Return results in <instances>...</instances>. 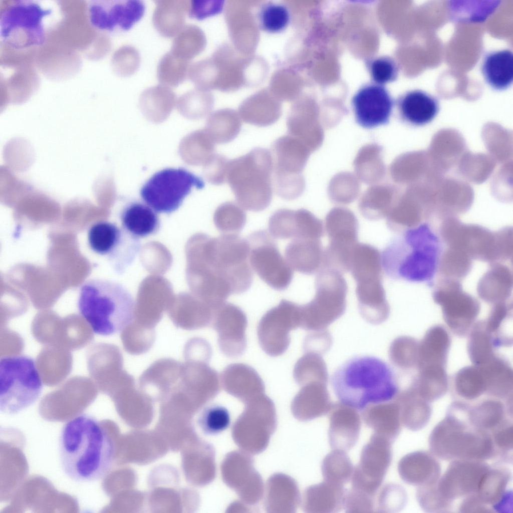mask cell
Masks as SVG:
<instances>
[{
    "label": "cell",
    "instance_id": "cell-6",
    "mask_svg": "<svg viewBox=\"0 0 513 513\" xmlns=\"http://www.w3.org/2000/svg\"><path fill=\"white\" fill-rule=\"evenodd\" d=\"M55 1H10L0 14L1 42L9 49L22 51L42 47L60 20Z\"/></svg>",
    "mask_w": 513,
    "mask_h": 513
},
{
    "label": "cell",
    "instance_id": "cell-10",
    "mask_svg": "<svg viewBox=\"0 0 513 513\" xmlns=\"http://www.w3.org/2000/svg\"><path fill=\"white\" fill-rule=\"evenodd\" d=\"M204 182L199 176L182 168H166L150 178L140 194L154 211L170 214L178 209L193 187L201 189Z\"/></svg>",
    "mask_w": 513,
    "mask_h": 513
},
{
    "label": "cell",
    "instance_id": "cell-51",
    "mask_svg": "<svg viewBox=\"0 0 513 513\" xmlns=\"http://www.w3.org/2000/svg\"><path fill=\"white\" fill-rule=\"evenodd\" d=\"M288 9L283 5L268 3L263 5L258 13L260 27L264 31L271 33L283 31L290 22Z\"/></svg>",
    "mask_w": 513,
    "mask_h": 513
},
{
    "label": "cell",
    "instance_id": "cell-4",
    "mask_svg": "<svg viewBox=\"0 0 513 513\" xmlns=\"http://www.w3.org/2000/svg\"><path fill=\"white\" fill-rule=\"evenodd\" d=\"M469 407L463 401L453 402L444 418L432 430L429 446L436 457L483 461L497 457L491 434L470 424Z\"/></svg>",
    "mask_w": 513,
    "mask_h": 513
},
{
    "label": "cell",
    "instance_id": "cell-59",
    "mask_svg": "<svg viewBox=\"0 0 513 513\" xmlns=\"http://www.w3.org/2000/svg\"><path fill=\"white\" fill-rule=\"evenodd\" d=\"M375 498L352 488L347 491L344 507L346 512H372Z\"/></svg>",
    "mask_w": 513,
    "mask_h": 513
},
{
    "label": "cell",
    "instance_id": "cell-2",
    "mask_svg": "<svg viewBox=\"0 0 513 513\" xmlns=\"http://www.w3.org/2000/svg\"><path fill=\"white\" fill-rule=\"evenodd\" d=\"M443 248L439 235L424 222L390 241L381 254L383 269L391 279L432 286Z\"/></svg>",
    "mask_w": 513,
    "mask_h": 513
},
{
    "label": "cell",
    "instance_id": "cell-42",
    "mask_svg": "<svg viewBox=\"0 0 513 513\" xmlns=\"http://www.w3.org/2000/svg\"><path fill=\"white\" fill-rule=\"evenodd\" d=\"M469 333L467 348L470 359L474 365H482L495 355L491 335L486 329L484 321L475 323Z\"/></svg>",
    "mask_w": 513,
    "mask_h": 513
},
{
    "label": "cell",
    "instance_id": "cell-54",
    "mask_svg": "<svg viewBox=\"0 0 513 513\" xmlns=\"http://www.w3.org/2000/svg\"><path fill=\"white\" fill-rule=\"evenodd\" d=\"M436 482L417 488L416 497L421 508L426 512H448L453 503L444 498L438 490Z\"/></svg>",
    "mask_w": 513,
    "mask_h": 513
},
{
    "label": "cell",
    "instance_id": "cell-8",
    "mask_svg": "<svg viewBox=\"0 0 513 513\" xmlns=\"http://www.w3.org/2000/svg\"><path fill=\"white\" fill-rule=\"evenodd\" d=\"M43 384L35 360L23 355L6 356L0 359V410L17 414L38 399Z\"/></svg>",
    "mask_w": 513,
    "mask_h": 513
},
{
    "label": "cell",
    "instance_id": "cell-21",
    "mask_svg": "<svg viewBox=\"0 0 513 513\" xmlns=\"http://www.w3.org/2000/svg\"><path fill=\"white\" fill-rule=\"evenodd\" d=\"M352 104L357 123L363 128L371 129L389 122L394 102L386 89L375 83L360 88L353 96Z\"/></svg>",
    "mask_w": 513,
    "mask_h": 513
},
{
    "label": "cell",
    "instance_id": "cell-49",
    "mask_svg": "<svg viewBox=\"0 0 513 513\" xmlns=\"http://www.w3.org/2000/svg\"><path fill=\"white\" fill-rule=\"evenodd\" d=\"M190 61L176 57L170 51L161 58L157 67L159 83L167 87H177L188 76Z\"/></svg>",
    "mask_w": 513,
    "mask_h": 513
},
{
    "label": "cell",
    "instance_id": "cell-12",
    "mask_svg": "<svg viewBox=\"0 0 513 513\" xmlns=\"http://www.w3.org/2000/svg\"><path fill=\"white\" fill-rule=\"evenodd\" d=\"M270 234L266 230H259L249 235V262L252 269L268 286L283 291L290 285L293 271Z\"/></svg>",
    "mask_w": 513,
    "mask_h": 513
},
{
    "label": "cell",
    "instance_id": "cell-58",
    "mask_svg": "<svg viewBox=\"0 0 513 513\" xmlns=\"http://www.w3.org/2000/svg\"><path fill=\"white\" fill-rule=\"evenodd\" d=\"M513 428L512 420H509L491 432V435L496 449L497 457L503 460L512 454Z\"/></svg>",
    "mask_w": 513,
    "mask_h": 513
},
{
    "label": "cell",
    "instance_id": "cell-30",
    "mask_svg": "<svg viewBox=\"0 0 513 513\" xmlns=\"http://www.w3.org/2000/svg\"><path fill=\"white\" fill-rule=\"evenodd\" d=\"M324 249L321 239H295L286 247L285 254L293 270L312 275L324 268Z\"/></svg>",
    "mask_w": 513,
    "mask_h": 513
},
{
    "label": "cell",
    "instance_id": "cell-53",
    "mask_svg": "<svg viewBox=\"0 0 513 513\" xmlns=\"http://www.w3.org/2000/svg\"><path fill=\"white\" fill-rule=\"evenodd\" d=\"M407 500V493L402 486L395 483L386 484L378 493L377 498V511H399L404 508Z\"/></svg>",
    "mask_w": 513,
    "mask_h": 513
},
{
    "label": "cell",
    "instance_id": "cell-32",
    "mask_svg": "<svg viewBox=\"0 0 513 513\" xmlns=\"http://www.w3.org/2000/svg\"><path fill=\"white\" fill-rule=\"evenodd\" d=\"M361 416L365 424L374 430V433L392 442L400 432V409L394 399L367 406L362 410Z\"/></svg>",
    "mask_w": 513,
    "mask_h": 513
},
{
    "label": "cell",
    "instance_id": "cell-7",
    "mask_svg": "<svg viewBox=\"0 0 513 513\" xmlns=\"http://www.w3.org/2000/svg\"><path fill=\"white\" fill-rule=\"evenodd\" d=\"M273 171L272 153L266 148L256 147L243 156L229 160L226 181L242 207L258 212L270 205Z\"/></svg>",
    "mask_w": 513,
    "mask_h": 513
},
{
    "label": "cell",
    "instance_id": "cell-40",
    "mask_svg": "<svg viewBox=\"0 0 513 513\" xmlns=\"http://www.w3.org/2000/svg\"><path fill=\"white\" fill-rule=\"evenodd\" d=\"M512 411L506 408L505 404L498 399L490 398L470 405L468 419L470 424L478 429L489 433L510 420L508 416Z\"/></svg>",
    "mask_w": 513,
    "mask_h": 513
},
{
    "label": "cell",
    "instance_id": "cell-29",
    "mask_svg": "<svg viewBox=\"0 0 513 513\" xmlns=\"http://www.w3.org/2000/svg\"><path fill=\"white\" fill-rule=\"evenodd\" d=\"M397 107L401 119L413 126H423L436 116L439 110L438 100L421 90L409 91L397 100Z\"/></svg>",
    "mask_w": 513,
    "mask_h": 513
},
{
    "label": "cell",
    "instance_id": "cell-46",
    "mask_svg": "<svg viewBox=\"0 0 513 513\" xmlns=\"http://www.w3.org/2000/svg\"><path fill=\"white\" fill-rule=\"evenodd\" d=\"M419 342L415 339L406 336H400L391 343L388 357L395 367L402 370L416 368Z\"/></svg>",
    "mask_w": 513,
    "mask_h": 513
},
{
    "label": "cell",
    "instance_id": "cell-3",
    "mask_svg": "<svg viewBox=\"0 0 513 513\" xmlns=\"http://www.w3.org/2000/svg\"><path fill=\"white\" fill-rule=\"evenodd\" d=\"M331 383L341 402L360 410L370 404L392 400L399 391L392 368L370 356H357L346 361L333 374Z\"/></svg>",
    "mask_w": 513,
    "mask_h": 513
},
{
    "label": "cell",
    "instance_id": "cell-48",
    "mask_svg": "<svg viewBox=\"0 0 513 513\" xmlns=\"http://www.w3.org/2000/svg\"><path fill=\"white\" fill-rule=\"evenodd\" d=\"M208 126L213 140L218 144H225L237 137L241 123L234 112L226 110L214 113L209 119Z\"/></svg>",
    "mask_w": 513,
    "mask_h": 513
},
{
    "label": "cell",
    "instance_id": "cell-1",
    "mask_svg": "<svg viewBox=\"0 0 513 513\" xmlns=\"http://www.w3.org/2000/svg\"><path fill=\"white\" fill-rule=\"evenodd\" d=\"M59 453L65 474L74 481L88 482L98 480L108 474L113 462L114 448L100 422L83 413L63 426Z\"/></svg>",
    "mask_w": 513,
    "mask_h": 513
},
{
    "label": "cell",
    "instance_id": "cell-22",
    "mask_svg": "<svg viewBox=\"0 0 513 513\" xmlns=\"http://www.w3.org/2000/svg\"><path fill=\"white\" fill-rule=\"evenodd\" d=\"M268 227L270 235L281 239H321L324 234L323 222L305 209H278L270 216Z\"/></svg>",
    "mask_w": 513,
    "mask_h": 513
},
{
    "label": "cell",
    "instance_id": "cell-14",
    "mask_svg": "<svg viewBox=\"0 0 513 513\" xmlns=\"http://www.w3.org/2000/svg\"><path fill=\"white\" fill-rule=\"evenodd\" d=\"M329 243L324 249V268L350 272L354 250L358 243L359 223L351 213L335 210L326 217Z\"/></svg>",
    "mask_w": 513,
    "mask_h": 513
},
{
    "label": "cell",
    "instance_id": "cell-18",
    "mask_svg": "<svg viewBox=\"0 0 513 513\" xmlns=\"http://www.w3.org/2000/svg\"><path fill=\"white\" fill-rule=\"evenodd\" d=\"M145 11L144 3L139 0H91L87 7L90 25L104 34L130 30Z\"/></svg>",
    "mask_w": 513,
    "mask_h": 513
},
{
    "label": "cell",
    "instance_id": "cell-60",
    "mask_svg": "<svg viewBox=\"0 0 513 513\" xmlns=\"http://www.w3.org/2000/svg\"><path fill=\"white\" fill-rule=\"evenodd\" d=\"M332 344L330 333L326 330L313 331L305 338L303 348L304 352H312L322 355L326 353Z\"/></svg>",
    "mask_w": 513,
    "mask_h": 513
},
{
    "label": "cell",
    "instance_id": "cell-33",
    "mask_svg": "<svg viewBox=\"0 0 513 513\" xmlns=\"http://www.w3.org/2000/svg\"><path fill=\"white\" fill-rule=\"evenodd\" d=\"M346 492L344 485L324 480L306 489L304 508L307 512H339L344 507Z\"/></svg>",
    "mask_w": 513,
    "mask_h": 513
},
{
    "label": "cell",
    "instance_id": "cell-39",
    "mask_svg": "<svg viewBox=\"0 0 513 513\" xmlns=\"http://www.w3.org/2000/svg\"><path fill=\"white\" fill-rule=\"evenodd\" d=\"M483 78L496 91H503L510 85L513 79V55L507 49L487 53L481 65Z\"/></svg>",
    "mask_w": 513,
    "mask_h": 513
},
{
    "label": "cell",
    "instance_id": "cell-62",
    "mask_svg": "<svg viewBox=\"0 0 513 513\" xmlns=\"http://www.w3.org/2000/svg\"><path fill=\"white\" fill-rule=\"evenodd\" d=\"M220 8V4L216 1L193 0L190 1L188 15L190 18L202 20L217 13Z\"/></svg>",
    "mask_w": 513,
    "mask_h": 513
},
{
    "label": "cell",
    "instance_id": "cell-23",
    "mask_svg": "<svg viewBox=\"0 0 513 513\" xmlns=\"http://www.w3.org/2000/svg\"><path fill=\"white\" fill-rule=\"evenodd\" d=\"M247 318L238 306L225 302L217 308L215 328L222 353L229 358L241 356L246 348Z\"/></svg>",
    "mask_w": 513,
    "mask_h": 513
},
{
    "label": "cell",
    "instance_id": "cell-57",
    "mask_svg": "<svg viewBox=\"0 0 513 513\" xmlns=\"http://www.w3.org/2000/svg\"><path fill=\"white\" fill-rule=\"evenodd\" d=\"M210 105L208 96L197 90L185 92L178 100L180 110L186 114H203L209 109Z\"/></svg>",
    "mask_w": 513,
    "mask_h": 513
},
{
    "label": "cell",
    "instance_id": "cell-50",
    "mask_svg": "<svg viewBox=\"0 0 513 513\" xmlns=\"http://www.w3.org/2000/svg\"><path fill=\"white\" fill-rule=\"evenodd\" d=\"M214 220L220 231L224 234H236L243 228L246 221V215L239 204L227 201L217 207Z\"/></svg>",
    "mask_w": 513,
    "mask_h": 513
},
{
    "label": "cell",
    "instance_id": "cell-37",
    "mask_svg": "<svg viewBox=\"0 0 513 513\" xmlns=\"http://www.w3.org/2000/svg\"><path fill=\"white\" fill-rule=\"evenodd\" d=\"M122 228L130 235L139 238L156 232L160 221L156 211L150 206L132 202L126 206L120 215Z\"/></svg>",
    "mask_w": 513,
    "mask_h": 513
},
{
    "label": "cell",
    "instance_id": "cell-45",
    "mask_svg": "<svg viewBox=\"0 0 513 513\" xmlns=\"http://www.w3.org/2000/svg\"><path fill=\"white\" fill-rule=\"evenodd\" d=\"M176 99L175 93L169 87L159 85L145 89L140 95V104L148 114L164 115L171 110Z\"/></svg>",
    "mask_w": 513,
    "mask_h": 513
},
{
    "label": "cell",
    "instance_id": "cell-35",
    "mask_svg": "<svg viewBox=\"0 0 513 513\" xmlns=\"http://www.w3.org/2000/svg\"><path fill=\"white\" fill-rule=\"evenodd\" d=\"M478 366L484 377L485 393L498 399L512 401L513 373L508 362L495 355L489 361Z\"/></svg>",
    "mask_w": 513,
    "mask_h": 513
},
{
    "label": "cell",
    "instance_id": "cell-25",
    "mask_svg": "<svg viewBox=\"0 0 513 513\" xmlns=\"http://www.w3.org/2000/svg\"><path fill=\"white\" fill-rule=\"evenodd\" d=\"M511 476L509 469L500 465L490 466L482 476L475 494L492 512L512 509V491L507 489Z\"/></svg>",
    "mask_w": 513,
    "mask_h": 513
},
{
    "label": "cell",
    "instance_id": "cell-11",
    "mask_svg": "<svg viewBox=\"0 0 513 513\" xmlns=\"http://www.w3.org/2000/svg\"><path fill=\"white\" fill-rule=\"evenodd\" d=\"M433 286L434 301L441 307L446 325L456 336H466L479 314V303L463 291L459 281L441 278Z\"/></svg>",
    "mask_w": 513,
    "mask_h": 513
},
{
    "label": "cell",
    "instance_id": "cell-47",
    "mask_svg": "<svg viewBox=\"0 0 513 513\" xmlns=\"http://www.w3.org/2000/svg\"><path fill=\"white\" fill-rule=\"evenodd\" d=\"M204 45V38L200 29L187 25L173 40L170 52L177 57L190 61L202 51Z\"/></svg>",
    "mask_w": 513,
    "mask_h": 513
},
{
    "label": "cell",
    "instance_id": "cell-19",
    "mask_svg": "<svg viewBox=\"0 0 513 513\" xmlns=\"http://www.w3.org/2000/svg\"><path fill=\"white\" fill-rule=\"evenodd\" d=\"M382 271L381 266H371L351 271L356 283L359 313L367 322L373 325L384 322L390 313L382 284Z\"/></svg>",
    "mask_w": 513,
    "mask_h": 513
},
{
    "label": "cell",
    "instance_id": "cell-63",
    "mask_svg": "<svg viewBox=\"0 0 513 513\" xmlns=\"http://www.w3.org/2000/svg\"><path fill=\"white\" fill-rule=\"evenodd\" d=\"M459 509L461 512H493L475 494L464 497L459 505Z\"/></svg>",
    "mask_w": 513,
    "mask_h": 513
},
{
    "label": "cell",
    "instance_id": "cell-52",
    "mask_svg": "<svg viewBox=\"0 0 513 513\" xmlns=\"http://www.w3.org/2000/svg\"><path fill=\"white\" fill-rule=\"evenodd\" d=\"M198 422L204 433L214 435L228 427L230 424V415L225 407L218 405H211L202 411Z\"/></svg>",
    "mask_w": 513,
    "mask_h": 513
},
{
    "label": "cell",
    "instance_id": "cell-9",
    "mask_svg": "<svg viewBox=\"0 0 513 513\" xmlns=\"http://www.w3.org/2000/svg\"><path fill=\"white\" fill-rule=\"evenodd\" d=\"M314 298L301 305L300 327L305 330H325L345 313L348 285L342 273L324 268L315 280Z\"/></svg>",
    "mask_w": 513,
    "mask_h": 513
},
{
    "label": "cell",
    "instance_id": "cell-36",
    "mask_svg": "<svg viewBox=\"0 0 513 513\" xmlns=\"http://www.w3.org/2000/svg\"><path fill=\"white\" fill-rule=\"evenodd\" d=\"M398 404L401 424L405 428L417 431L429 422L431 408L429 402L421 397L411 386L398 392L393 399Z\"/></svg>",
    "mask_w": 513,
    "mask_h": 513
},
{
    "label": "cell",
    "instance_id": "cell-5",
    "mask_svg": "<svg viewBox=\"0 0 513 513\" xmlns=\"http://www.w3.org/2000/svg\"><path fill=\"white\" fill-rule=\"evenodd\" d=\"M77 307L95 334L107 336L121 332L132 322L135 302L122 284L95 278L81 286Z\"/></svg>",
    "mask_w": 513,
    "mask_h": 513
},
{
    "label": "cell",
    "instance_id": "cell-56",
    "mask_svg": "<svg viewBox=\"0 0 513 513\" xmlns=\"http://www.w3.org/2000/svg\"><path fill=\"white\" fill-rule=\"evenodd\" d=\"M368 68L371 78L376 84L383 85L394 81L398 69L395 62L386 57L376 58L369 61Z\"/></svg>",
    "mask_w": 513,
    "mask_h": 513
},
{
    "label": "cell",
    "instance_id": "cell-41",
    "mask_svg": "<svg viewBox=\"0 0 513 513\" xmlns=\"http://www.w3.org/2000/svg\"><path fill=\"white\" fill-rule=\"evenodd\" d=\"M293 376L298 384L302 386L314 382L327 384L329 379L327 366L322 355L312 352H305L298 360Z\"/></svg>",
    "mask_w": 513,
    "mask_h": 513
},
{
    "label": "cell",
    "instance_id": "cell-38",
    "mask_svg": "<svg viewBox=\"0 0 513 513\" xmlns=\"http://www.w3.org/2000/svg\"><path fill=\"white\" fill-rule=\"evenodd\" d=\"M492 265L480 281L478 293L483 300L495 305L508 301L511 293L512 273L503 263Z\"/></svg>",
    "mask_w": 513,
    "mask_h": 513
},
{
    "label": "cell",
    "instance_id": "cell-34",
    "mask_svg": "<svg viewBox=\"0 0 513 513\" xmlns=\"http://www.w3.org/2000/svg\"><path fill=\"white\" fill-rule=\"evenodd\" d=\"M155 3L156 7L152 22L155 29L166 38L177 35L185 26V17L189 10L190 1L157 0Z\"/></svg>",
    "mask_w": 513,
    "mask_h": 513
},
{
    "label": "cell",
    "instance_id": "cell-43",
    "mask_svg": "<svg viewBox=\"0 0 513 513\" xmlns=\"http://www.w3.org/2000/svg\"><path fill=\"white\" fill-rule=\"evenodd\" d=\"M354 469L346 451L337 449L328 453L321 465L324 480L342 485L351 479Z\"/></svg>",
    "mask_w": 513,
    "mask_h": 513
},
{
    "label": "cell",
    "instance_id": "cell-16",
    "mask_svg": "<svg viewBox=\"0 0 513 513\" xmlns=\"http://www.w3.org/2000/svg\"><path fill=\"white\" fill-rule=\"evenodd\" d=\"M392 443L375 433L372 435L354 467L351 488L375 497L391 464Z\"/></svg>",
    "mask_w": 513,
    "mask_h": 513
},
{
    "label": "cell",
    "instance_id": "cell-15",
    "mask_svg": "<svg viewBox=\"0 0 513 513\" xmlns=\"http://www.w3.org/2000/svg\"><path fill=\"white\" fill-rule=\"evenodd\" d=\"M301 305L286 300L268 311L261 318L257 329L260 345L268 355L283 354L291 342L290 333L300 327Z\"/></svg>",
    "mask_w": 513,
    "mask_h": 513
},
{
    "label": "cell",
    "instance_id": "cell-44",
    "mask_svg": "<svg viewBox=\"0 0 513 513\" xmlns=\"http://www.w3.org/2000/svg\"><path fill=\"white\" fill-rule=\"evenodd\" d=\"M454 383L456 394L465 400H474L485 393L484 377L478 366L462 368L455 375Z\"/></svg>",
    "mask_w": 513,
    "mask_h": 513
},
{
    "label": "cell",
    "instance_id": "cell-20",
    "mask_svg": "<svg viewBox=\"0 0 513 513\" xmlns=\"http://www.w3.org/2000/svg\"><path fill=\"white\" fill-rule=\"evenodd\" d=\"M489 466L483 461L452 460L436 482L438 490L453 503L455 499L476 494L481 478Z\"/></svg>",
    "mask_w": 513,
    "mask_h": 513
},
{
    "label": "cell",
    "instance_id": "cell-17",
    "mask_svg": "<svg viewBox=\"0 0 513 513\" xmlns=\"http://www.w3.org/2000/svg\"><path fill=\"white\" fill-rule=\"evenodd\" d=\"M272 150L275 192L284 199H294L299 196L302 187L298 174L304 161L301 146L296 138L287 134L273 142Z\"/></svg>",
    "mask_w": 513,
    "mask_h": 513
},
{
    "label": "cell",
    "instance_id": "cell-28",
    "mask_svg": "<svg viewBox=\"0 0 513 513\" xmlns=\"http://www.w3.org/2000/svg\"><path fill=\"white\" fill-rule=\"evenodd\" d=\"M451 339L441 325L431 327L419 342L418 371L445 369Z\"/></svg>",
    "mask_w": 513,
    "mask_h": 513
},
{
    "label": "cell",
    "instance_id": "cell-27",
    "mask_svg": "<svg viewBox=\"0 0 513 513\" xmlns=\"http://www.w3.org/2000/svg\"><path fill=\"white\" fill-rule=\"evenodd\" d=\"M222 384L229 394L246 403L264 394L263 381L251 367L242 363L228 365L222 373Z\"/></svg>",
    "mask_w": 513,
    "mask_h": 513
},
{
    "label": "cell",
    "instance_id": "cell-13",
    "mask_svg": "<svg viewBox=\"0 0 513 513\" xmlns=\"http://www.w3.org/2000/svg\"><path fill=\"white\" fill-rule=\"evenodd\" d=\"M87 240L94 252L107 256L115 271L121 274L131 265L141 248L139 238L108 221H98L91 225Z\"/></svg>",
    "mask_w": 513,
    "mask_h": 513
},
{
    "label": "cell",
    "instance_id": "cell-61",
    "mask_svg": "<svg viewBox=\"0 0 513 513\" xmlns=\"http://www.w3.org/2000/svg\"><path fill=\"white\" fill-rule=\"evenodd\" d=\"M229 160L219 154L214 155L208 167L207 178L213 184L220 185L226 181Z\"/></svg>",
    "mask_w": 513,
    "mask_h": 513
},
{
    "label": "cell",
    "instance_id": "cell-24",
    "mask_svg": "<svg viewBox=\"0 0 513 513\" xmlns=\"http://www.w3.org/2000/svg\"><path fill=\"white\" fill-rule=\"evenodd\" d=\"M329 413L328 438L332 449L349 451L357 442L361 427L358 410L341 402L333 403Z\"/></svg>",
    "mask_w": 513,
    "mask_h": 513
},
{
    "label": "cell",
    "instance_id": "cell-55",
    "mask_svg": "<svg viewBox=\"0 0 513 513\" xmlns=\"http://www.w3.org/2000/svg\"><path fill=\"white\" fill-rule=\"evenodd\" d=\"M140 55L138 50L130 45L118 49L113 57L115 71L120 76L129 77L135 73L140 66Z\"/></svg>",
    "mask_w": 513,
    "mask_h": 513
},
{
    "label": "cell",
    "instance_id": "cell-31",
    "mask_svg": "<svg viewBox=\"0 0 513 513\" xmlns=\"http://www.w3.org/2000/svg\"><path fill=\"white\" fill-rule=\"evenodd\" d=\"M327 385L314 382L302 386L292 404L293 412L297 418L308 421L329 412L333 403Z\"/></svg>",
    "mask_w": 513,
    "mask_h": 513
},
{
    "label": "cell",
    "instance_id": "cell-26",
    "mask_svg": "<svg viewBox=\"0 0 513 513\" xmlns=\"http://www.w3.org/2000/svg\"><path fill=\"white\" fill-rule=\"evenodd\" d=\"M397 468L405 483L418 487L434 483L440 476L439 462L431 453L426 451L405 455L399 461Z\"/></svg>",
    "mask_w": 513,
    "mask_h": 513
}]
</instances>
